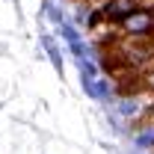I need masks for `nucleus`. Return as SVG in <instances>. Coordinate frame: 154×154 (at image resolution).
Wrapping results in <instances>:
<instances>
[{
    "mask_svg": "<svg viewBox=\"0 0 154 154\" xmlns=\"http://www.w3.org/2000/svg\"><path fill=\"white\" fill-rule=\"evenodd\" d=\"M139 6H136V0H110L104 9H101V15L110 21H125L131 12H136Z\"/></svg>",
    "mask_w": 154,
    "mask_h": 154,
    "instance_id": "f03ea898",
    "label": "nucleus"
},
{
    "mask_svg": "<svg viewBox=\"0 0 154 154\" xmlns=\"http://www.w3.org/2000/svg\"><path fill=\"white\" fill-rule=\"evenodd\" d=\"M151 89H154V71H151Z\"/></svg>",
    "mask_w": 154,
    "mask_h": 154,
    "instance_id": "0eeeda50",
    "label": "nucleus"
},
{
    "mask_svg": "<svg viewBox=\"0 0 154 154\" xmlns=\"http://www.w3.org/2000/svg\"><path fill=\"white\" fill-rule=\"evenodd\" d=\"M83 89H86V95L95 98V101H107L110 98V83L107 80H98V77H83Z\"/></svg>",
    "mask_w": 154,
    "mask_h": 154,
    "instance_id": "7ed1b4c3",
    "label": "nucleus"
},
{
    "mask_svg": "<svg viewBox=\"0 0 154 154\" xmlns=\"http://www.w3.org/2000/svg\"><path fill=\"white\" fill-rule=\"evenodd\" d=\"M116 110H119V116H125V119H134V116L139 113V104L131 101V98H125V101H119V104H116Z\"/></svg>",
    "mask_w": 154,
    "mask_h": 154,
    "instance_id": "39448f33",
    "label": "nucleus"
},
{
    "mask_svg": "<svg viewBox=\"0 0 154 154\" xmlns=\"http://www.w3.org/2000/svg\"><path fill=\"white\" fill-rule=\"evenodd\" d=\"M42 45H45L48 57H51V62H54V68L62 74V57H59V51H57V45H54V38H51V36H42Z\"/></svg>",
    "mask_w": 154,
    "mask_h": 154,
    "instance_id": "20e7f679",
    "label": "nucleus"
},
{
    "mask_svg": "<svg viewBox=\"0 0 154 154\" xmlns=\"http://www.w3.org/2000/svg\"><path fill=\"white\" fill-rule=\"evenodd\" d=\"M125 33L131 36H145V33H154V9H136L131 12L125 21H119Z\"/></svg>",
    "mask_w": 154,
    "mask_h": 154,
    "instance_id": "f257e3e1",
    "label": "nucleus"
},
{
    "mask_svg": "<svg viewBox=\"0 0 154 154\" xmlns=\"http://www.w3.org/2000/svg\"><path fill=\"white\" fill-rule=\"evenodd\" d=\"M136 142H139V145H151V142H154V134H148V131H142V134L136 136Z\"/></svg>",
    "mask_w": 154,
    "mask_h": 154,
    "instance_id": "423d86ee",
    "label": "nucleus"
}]
</instances>
